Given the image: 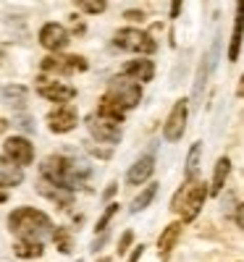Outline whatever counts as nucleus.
<instances>
[{
  "instance_id": "nucleus-1",
  "label": "nucleus",
  "mask_w": 244,
  "mask_h": 262,
  "mask_svg": "<svg viewBox=\"0 0 244 262\" xmlns=\"http://www.w3.org/2000/svg\"><path fill=\"white\" fill-rule=\"evenodd\" d=\"M42 170V179H45L50 186H58L63 191H76L84 189L87 181H90V165L84 160L76 158H66V155H50L42 160L39 165Z\"/></svg>"
},
{
  "instance_id": "nucleus-2",
  "label": "nucleus",
  "mask_w": 244,
  "mask_h": 262,
  "mask_svg": "<svg viewBox=\"0 0 244 262\" xmlns=\"http://www.w3.org/2000/svg\"><path fill=\"white\" fill-rule=\"evenodd\" d=\"M142 100V86L137 81H131V79H113L108 86V92L105 97L100 100L97 105V113L103 118H110L113 123H121L124 121V111H131V107H137Z\"/></svg>"
},
{
  "instance_id": "nucleus-3",
  "label": "nucleus",
  "mask_w": 244,
  "mask_h": 262,
  "mask_svg": "<svg viewBox=\"0 0 244 262\" xmlns=\"http://www.w3.org/2000/svg\"><path fill=\"white\" fill-rule=\"evenodd\" d=\"M8 228H11V233L18 236V242H39L42 244V238L53 233V221L42 210L18 207L8 217Z\"/></svg>"
},
{
  "instance_id": "nucleus-4",
  "label": "nucleus",
  "mask_w": 244,
  "mask_h": 262,
  "mask_svg": "<svg viewBox=\"0 0 244 262\" xmlns=\"http://www.w3.org/2000/svg\"><path fill=\"white\" fill-rule=\"evenodd\" d=\"M205 200H208V186L194 179V181H187L179 191H176V196L171 200V210L176 215H181L184 223H192L199 215V210H202Z\"/></svg>"
},
{
  "instance_id": "nucleus-5",
  "label": "nucleus",
  "mask_w": 244,
  "mask_h": 262,
  "mask_svg": "<svg viewBox=\"0 0 244 262\" xmlns=\"http://www.w3.org/2000/svg\"><path fill=\"white\" fill-rule=\"evenodd\" d=\"M113 45L121 48V50H131V53H155L158 50V45H155V39L150 32H142V29H121L116 32L113 37Z\"/></svg>"
},
{
  "instance_id": "nucleus-6",
  "label": "nucleus",
  "mask_w": 244,
  "mask_h": 262,
  "mask_svg": "<svg viewBox=\"0 0 244 262\" xmlns=\"http://www.w3.org/2000/svg\"><path fill=\"white\" fill-rule=\"evenodd\" d=\"M187 118H189V102L187 100H179L173 105V111L163 126V137L168 142H179L184 137V131H187Z\"/></svg>"
},
{
  "instance_id": "nucleus-7",
  "label": "nucleus",
  "mask_w": 244,
  "mask_h": 262,
  "mask_svg": "<svg viewBox=\"0 0 244 262\" xmlns=\"http://www.w3.org/2000/svg\"><path fill=\"white\" fill-rule=\"evenodd\" d=\"M42 71L45 74H74L87 71V60L82 55H50L42 60Z\"/></svg>"
},
{
  "instance_id": "nucleus-8",
  "label": "nucleus",
  "mask_w": 244,
  "mask_h": 262,
  "mask_svg": "<svg viewBox=\"0 0 244 262\" xmlns=\"http://www.w3.org/2000/svg\"><path fill=\"white\" fill-rule=\"evenodd\" d=\"M87 128L90 134L97 139V142H108V144H116L121 139V131H118V123H113L110 118H103L100 113H92L87 118Z\"/></svg>"
},
{
  "instance_id": "nucleus-9",
  "label": "nucleus",
  "mask_w": 244,
  "mask_h": 262,
  "mask_svg": "<svg viewBox=\"0 0 244 262\" xmlns=\"http://www.w3.org/2000/svg\"><path fill=\"white\" fill-rule=\"evenodd\" d=\"M3 152H6V158H8L13 165H29V163L34 160V147H32L24 137H11V139H6Z\"/></svg>"
},
{
  "instance_id": "nucleus-10",
  "label": "nucleus",
  "mask_w": 244,
  "mask_h": 262,
  "mask_svg": "<svg viewBox=\"0 0 244 262\" xmlns=\"http://www.w3.org/2000/svg\"><path fill=\"white\" fill-rule=\"evenodd\" d=\"M37 92L45 97V100H53V102H69L76 97V90L69 84H60V81H50V79H39L37 81Z\"/></svg>"
},
{
  "instance_id": "nucleus-11",
  "label": "nucleus",
  "mask_w": 244,
  "mask_h": 262,
  "mask_svg": "<svg viewBox=\"0 0 244 262\" xmlns=\"http://www.w3.org/2000/svg\"><path fill=\"white\" fill-rule=\"evenodd\" d=\"M39 45L42 48H48V50H63L66 45H69V32H66L60 24H45L39 29Z\"/></svg>"
},
{
  "instance_id": "nucleus-12",
  "label": "nucleus",
  "mask_w": 244,
  "mask_h": 262,
  "mask_svg": "<svg viewBox=\"0 0 244 262\" xmlns=\"http://www.w3.org/2000/svg\"><path fill=\"white\" fill-rule=\"evenodd\" d=\"M121 76H124V79H131V81H137V84H142V81H150V79L155 76V66H152V60H147V58L129 60V63H124Z\"/></svg>"
},
{
  "instance_id": "nucleus-13",
  "label": "nucleus",
  "mask_w": 244,
  "mask_h": 262,
  "mask_svg": "<svg viewBox=\"0 0 244 262\" xmlns=\"http://www.w3.org/2000/svg\"><path fill=\"white\" fill-rule=\"evenodd\" d=\"M76 121H79V116H76L74 107H58V111H53L48 116V126H50L53 134H66V131H71L76 126Z\"/></svg>"
},
{
  "instance_id": "nucleus-14",
  "label": "nucleus",
  "mask_w": 244,
  "mask_h": 262,
  "mask_svg": "<svg viewBox=\"0 0 244 262\" xmlns=\"http://www.w3.org/2000/svg\"><path fill=\"white\" fill-rule=\"evenodd\" d=\"M152 173H155V158H152V155H145V158H139L134 165L129 168L126 181H129L131 186H137V184H145Z\"/></svg>"
},
{
  "instance_id": "nucleus-15",
  "label": "nucleus",
  "mask_w": 244,
  "mask_h": 262,
  "mask_svg": "<svg viewBox=\"0 0 244 262\" xmlns=\"http://www.w3.org/2000/svg\"><path fill=\"white\" fill-rule=\"evenodd\" d=\"M179 238H181V223H171V226H166V231L160 233V242H158V252H160L163 259L173 252V247L179 244Z\"/></svg>"
},
{
  "instance_id": "nucleus-16",
  "label": "nucleus",
  "mask_w": 244,
  "mask_h": 262,
  "mask_svg": "<svg viewBox=\"0 0 244 262\" xmlns=\"http://www.w3.org/2000/svg\"><path fill=\"white\" fill-rule=\"evenodd\" d=\"M21 181H24V173H21L18 165H13L6 155L0 158V186H18Z\"/></svg>"
},
{
  "instance_id": "nucleus-17",
  "label": "nucleus",
  "mask_w": 244,
  "mask_h": 262,
  "mask_svg": "<svg viewBox=\"0 0 244 262\" xmlns=\"http://www.w3.org/2000/svg\"><path fill=\"white\" fill-rule=\"evenodd\" d=\"M241 34H244V3H239V8H236L234 34H231V45H229V60H236V58H239V50H241Z\"/></svg>"
},
{
  "instance_id": "nucleus-18",
  "label": "nucleus",
  "mask_w": 244,
  "mask_h": 262,
  "mask_svg": "<svg viewBox=\"0 0 244 262\" xmlns=\"http://www.w3.org/2000/svg\"><path fill=\"white\" fill-rule=\"evenodd\" d=\"M229 173H231V160L229 158H220L215 163V170H213V184H210V194L218 196L220 191H223V184L229 179Z\"/></svg>"
},
{
  "instance_id": "nucleus-19",
  "label": "nucleus",
  "mask_w": 244,
  "mask_h": 262,
  "mask_svg": "<svg viewBox=\"0 0 244 262\" xmlns=\"http://www.w3.org/2000/svg\"><path fill=\"white\" fill-rule=\"evenodd\" d=\"M0 97H3L6 105L24 107V105H27V86H21V84H8V86H3Z\"/></svg>"
},
{
  "instance_id": "nucleus-20",
  "label": "nucleus",
  "mask_w": 244,
  "mask_h": 262,
  "mask_svg": "<svg viewBox=\"0 0 244 262\" xmlns=\"http://www.w3.org/2000/svg\"><path fill=\"white\" fill-rule=\"evenodd\" d=\"M158 189H160V184H155V181H152V184H150V186H147L145 191H139V196H134V202L129 205L131 215L142 212V210H145V207H147V205H150V202L155 200V194H158Z\"/></svg>"
},
{
  "instance_id": "nucleus-21",
  "label": "nucleus",
  "mask_w": 244,
  "mask_h": 262,
  "mask_svg": "<svg viewBox=\"0 0 244 262\" xmlns=\"http://www.w3.org/2000/svg\"><path fill=\"white\" fill-rule=\"evenodd\" d=\"M199 158H202V142H194L189 147V158H187V181H194L199 173Z\"/></svg>"
},
{
  "instance_id": "nucleus-22",
  "label": "nucleus",
  "mask_w": 244,
  "mask_h": 262,
  "mask_svg": "<svg viewBox=\"0 0 244 262\" xmlns=\"http://www.w3.org/2000/svg\"><path fill=\"white\" fill-rule=\"evenodd\" d=\"M210 69H213V63H210V58L205 55L202 60H199V71H197V79H194V90H192V97H194V100L202 97V90H205V84H208Z\"/></svg>"
},
{
  "instance_id": "nucleus-23",
  "label": "nucleus",
  "mask_w": 244,
  "mask_h": 262,
  "mask_svg": "<svg viewBox=\"0 0 244 262\" xmlns=\"http://www.w3.org/2000/svg\"><path fill=\"white\" fill-rule=\"evenodd\" d=\"M39 191L48 196V200H53V202H58L60 207H69L71 202H74V196L69 194V191H63V189H58V186H50V184H45L42 181L39 184Z\"/></svg>"
},
{
  "instance_id": "nucleus-24",
  "label": "nucleus",
  "mask_w": 244,
  "mask_h": 262,
  "mask_svg": "<svg viewBox=\"0 0 244 262\" xmlns=\"http://www.w3.org/2000/svg\"><path fill=\"white\" fill-rule=\"evenodd\" d=\"M13 254L21 259H37V257H42V244L39 242H16Z\"/></svg>"
},
{
  "instance_id": "nucleus-25",
  "label": "nucleus",
  "mask_w": 244,
  "mask_h": 262,
  "mask_svg": "<svg viewBox=\"0 0 244 262\" xmlns=\"http://www.w3.org/2000/svg\"><path fill=\"white\" fill-rule=\"evenodd\" d=\"M53 242H55V247H58L63 254H69V252H71V236H69V228H53Z\"/></svg>"
},
{
  "instance_id": "nucleus-26",
  "label": "nucleus",
  "mask_w": 244,
  "mask_h": 262,
  "mask_svg": "<svg viewBox=\"0 0 244 262\" xmlns=\"http://www.w3.org/2000/svg\"><path fill=\"white\" fill-rule=\"evenodd\" d=\"M76 6L84 11V13H103L105 11V0H76Z\"/></svg>"
},
{
  "instance_id": "nucleus-27",
  "label": "nucleus",
  "mask_w": 244,
  "mask_h": 262,
  "mask_svg": "<svg viewBox=\"0 0 244 262\" xmlns=\"http://www.w3.org/2000/svg\"><path fill=\"white\" fill-rule=\"evenodd\" d=\"M116 212H118V205H116V202H113V205H108V207H105V212H103V217H100L97 226H95V231H100V233H103V231H105V226H108L110 221H113V215H116Z\"/></svg>"
},
{
  "instance_id": "nucleus-28",
  "label": "nucleus",
  "mask_w": 244,
  "mask_h": 262,
  "mask_svg": "<svg viewBox=\"0 0 244 262\" xmlns=\"http://www.w3.org/2000/svg\"><path fill=\"white\" fill-rule=\"evenodd\" d=\"M131 242H134V231H124V233H121V242H118V254H124Z\"/></svg>"
},
{
  "instance_id": "nucleus-29",
  "label": "nucleus",
  "mask_w": 244,
  "mask_h": 262,
  "mask_svg": "<svg viewBox=\"0 0 244 262\" xmlns=\"http://www.w3.org/2000/svg\"><path fill=\"white\" fill-rule=\"evenodd\" d=\"M145 254V244H139V247H134V252H131V257H129V262H137L139 257Z\"/></svg>"
},
{
  "instance_id": "nucleus-30",
  "label": "nucleus",
  "mask_w": 244,
  "mask_h": 262,
  "mask_svg": "<svg viewBox=\"0 0 244 262\" xmlns=\"http://www.w3.org/2000/svg\"><path fill=\"white\" fill-rule=\"evenodd\" d=\"M126 18H131V21H142L145 13H142V11H126Z\"/></svg>"
},
{
  "instance_id": "nucleus-31",
  "label": "nucleus",
  "mask_w": 244,
  "mask_h": 262,
  "mask_svg": "<svg viewBox=\"0 0 244 262\" xmlns=\"http://www.w3.org/2000/svg\"><path fill=\"white\" fill-rule=\"evenodd\" d=\"M179 13H181V3H179V0H173V3H171V18H176Z\"/></svg>"
},
{
  "instance_id": "nucleus-32",
  "label": "nucleus",
  "mask_w": 244,
  "mask_h": 262,
  "mask_svg": "<svg viewBox=\"0 0 244 262\" xmlns=\"http://www.w3.org/2000/svg\"><path fill=\"white\" fill-rule=\"evenodd\" d=\"M236 223H239V228L244 231V205H239V210H236Z\"/></svg>"
},
{
  "instance_id": "nucleus-33",
  "label": "nucleus",
  "mask_w": 244,
  "mask_h": 262,
  "mask_svg": "<svg viewBox=\"0 0 244 262\" xmlns=\"http://www.w3.org/2000/svg\"><path fill=\"white\" fill-rule=\"evenodd\" d=\"M116 189H118L116 184H110V186L105 189V194H103V196H105V200H110V196H113V194H116Z\"/></svg>"
},
{
  "instance_id": "nucleus-34",
  "label": "nucleus",
  "mask_w": 244,
  "mask_h": 262,
  "mask_svg": "<svg viewBox=\"0 0 244 262\" xmlns=\"http://www.w3.org/2000/svg\"><path fill=\"white\" fill-rule=\"evenodd\" d=\"M105 242H108V236H100V238H97V242L92 244V252H97V249H100V247H103Z\"/></svg>"
},
{
  "instance_id": "nucleus-35",
  "label": "nucleus",
  "mask_w": 244,
  "mask_h": 262,
  "mask_svg": "<svg viewBox=\"0 0 244 262\" xmlns=\"http://www.w3.org/2000/svg\"><path fill=\"white\" fill-rule=\"evenodd\" d=\"M6 128H8V121H6V118H0V134H3Z\"/></svg>"
},
{
  "instance_id": "nucleus-36",
  "label": "nucleus",
  "mask_w": 244,
  "mask_h": 262,
  "mask_svg": "<svg viewBox=\"0 0 244 262\" xmlns=\"http://www.w3.org/2000/svg\"><path fill=\"white\" fill-rule=\"evenodd\" d=\"M239 95L244 97V74H241V79H239Z\"/></svg>"
},
{
  "instance_id": "nucleus-37",
  "label": "nucleus",
  "mask_w": 244,
  "mask_h": 262,
  "mask_svg": "<svg viewBox=\"0 0 244 262\" xmlns=\"http://www.w3.org/2000/svg\"><path fill=\"white\" fill-rule=\"evenodd\" d=\"M6 200H8V194H6L3 189H0V202H6Z\"/></svg>"
},
{
  "instance_id": "nucleus-38",
  "label": "nucleus",
  "mask_w": 244,
  "mask_h": 262,
  "mask_svg": "<svg viewBox=\"0 0 244 262\" xmlns=\"http://www.w3.org/2000/svg\"><path fill=\"white\" fill-rule=\"evenodd\" d=\"M100 262H110V259H108V257H100Z\"/></svg>"
},
{
  "instance_id": "nucleus-39",
  "label": "nucleus",
  "mask_w": 244,
  "mask_h": 262,
  "mask_svg": "<svg viewBox=\"0 0 244 262\" xmlns=\"http://www.w3.org/2000/svg\"><path fill=\"white\" fill-rule=\"evenodd\" d=\"M0 60H3V53H0Z\"/></svg>"
}]
</instances>
